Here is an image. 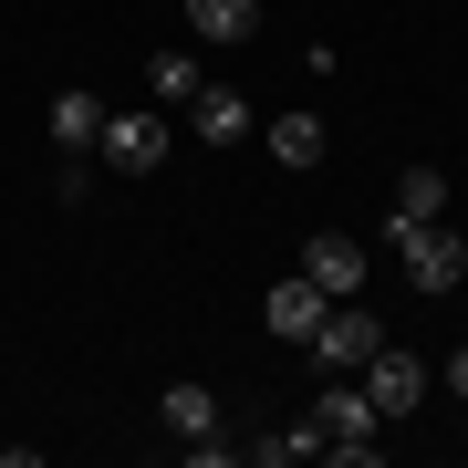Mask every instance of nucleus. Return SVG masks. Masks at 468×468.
I'll return each instance as SVG.
<instances>
[{
  "mask_svg": "<svg viewBox=\"0 0 468 468\" xmlns=\"http://www.w3.org/2000/svg\"><path fill=\"white\" fill-rule=\"evenodd\" d=\"M448 385H458V396H468V344H458V354H448Z\"/></svg>",
  "mask_w": 468,
  "mask_h": 468,
  "instance_id": "f3484780",
  "label": "nucleus"
},
{
  "mask_svg": "<svg viewBox=\"0 0 468 468\" xmlns=\"http://www.w3.org/2000/svg\"><path fill=\"white\" fill-rule=\"evenodd\" d=\"M323 302H334V292H323L313 271H292V282H271V302H261V323H271V334H282V344H313Z\"/></svg>",
  "mask_w": 468,
  "mask_h": 468,
  "instance_id": "0eeeda50",
  "label": "nucleus"
},
{
  "mask_svg": "<svg viewBox=\"0 0 468 468\" xmlns=\"http://www.w3.org/2000/svg\"><path fill=\"white\" fill-rule=\"evenodd\" d=\"M250 21H261V0H187V32L198 42H250Z\"/></svg>",
  "mask_w": 468,
  "mask_h": 468,
  "instance_id": "f8f14e48",
  "label": "nucleus"
},
{
  "mask_svg": "<svg viewBox=\"0 0 468 468\" xmlns=\"http://www.w3.org/2000/svg\"><path fill=\"white\" fill-rule=\"evenodd\" d=\"M354 375H365V396H375V417H385V427L427 406V365H417V354H396V344H375Z\"/></svg>",
  "mask_w": 468,
  "mask_h": 468,
  "instance_id": "39448f33",
  "label": "nucleus"
},
{
  "mask_svg": "<svg viewBox=\"0 0 468 468\" xmlns=\"http://www.w3.org/2000/svg\"><path fill=\"white\" fill-rule=\"evenodd\" d=\"M187 125H198L208 146H239V135H250V94H229V84H198V94H187Z\"/></svg>",
  "mask_w": 468,
  "mask_h": 468,
  "instance_id": "1a4fd4ad",
  "label": "nucleus"
},
{
  "mask_svg": "<svg viewBox=\"0 0 468 468\" xmlns=\"http://www.w3.org/2000/svg\"><path fill=\"white\" fill-rule=\"evenodd\" d=\"M198 84H208V73H198V52H177V42H167V52L146 63V94H156V104H187Z\"/></svg>",
  "mask_w": 468,
  "mask_h": 468,
  "instance_id": "ddd939ff",
  "label": "nucleus"
},
{
  "mask_svg": "<svg viewBox=\"0 0 468 468\" xmlns=\"http://www.w3.org/2000/svg\"><path fill=\"white\" fill-rule=\"evenodd\" d=\"M302 271H313V282L334 292V302H354V292H365V239H344V229H313V239H302Z\"/></svg>",
  "mask_w": 468,
  "mask_h": 468,
  "instance_id": "423d86ee",
  "label": "nucleus"
},
{
  "mask_svg": "<svg viewBox=\"0 0 468 468\" xmlns=\"http://www.w3.org/2000/svg\"><path fill=\"white\" fill-rule=\"evenodd\" d=\"M396 261L417 292H458L468 282V239L448 229V218H396Z\"/></svg>",
  "mask_w": 468,
  "mask_h": 468,
  "instance_id": "f03ea898",
  "label": "nucleus"
},
{
  "mask_svg": "<svg viewBox=\"0 0 468 468\" xmlns=\"http://www.w3.org/2000/svg\"><path fill=\"white\" fill-rule=\"evenodd\" d=\"M250 458H261V468H302V458H323V427H313V417H292L282 437H261Z\"/></svg>",
  "mask_w": 468,
  "mask_h": 468,
  "instance_id": "4468645a",
  "label": "nucleus"
},
{
  "mask_svg": "<svg viewBox=\"0 0 468 468\" xmlns=\"http://www.w3.org/2000/svg\"><path fill=\"white\" fill-rule=\"evenodd\" d=\"M156 427H167L177 448H187V437H208V427H218V396H208V385H187V375H177L167 396H156Z\"/></svg>",
  "mask_w": 468,
  "mask_h": 468,
  "instance_id": "9d476101",
  "label": "nucleus"
},
{
  "mask_svg": "<svg viewBox=\"0 0 468 468\" xmlns=\"http://www.w3.org/2000/svg\"><path fill=\"white\" fill-rule=\"evenodd\" d=\"M94 156H104L115 177H156V156H167V115H156V104H135V115H104Z\"/></svg>",
  "mask_w": 468,
  "mask_h": 468,
  "instance_id": "20e7f679",
  "label": "nucleus"
},
{
  "mask_svg": "<svg viewBox=\"0 0 468 468\" xmlns=\"http://www.w3.org/2000/svg\"><path fill=\"white\" fill-rule=\"evenodd\" d=\"M271 156H282V167H323V115H313V104L271 115Z\"/></svg>",
  "mask_w": 468,
  "mask_h": 468,
  "instance_id": "9b49d317",
  "label": "nucleus"
},
{
  "mask_svg": "<svg viewBox=\"0 0 468 468\" xmlns=\"http://www.w3.org/2000/svg\"><path fill=\"white\" fill-rule=\"evenodd\" d=\"M375 344H385V323L365 313V302H323V323H313V344H302V354H313L323 375H354Z\"/></svg>",
  "mask_w": 468,
  "mask_h": 468,
  "instance_id": "7ed1b4c3",
  "label": "nucleus"
},
{
  "mask_svg": "<svg viewBox=\"0 0 468 468\" xmlns=\"http://www.w3.org/2000/svg\"><path fill=\"white\" fill-rule=\"evenodd\" d=\"M42 125H52V146H63V156H94V135H104V104H94L84 84H73V94H52V104H42Z\"/></svg>",
  "mask_w": 468,
  "mask_h": 468,
  "instance_id": "6e6552de",
  "label": "nucleus"
},
{
  "mask_svg": "<svg viewBox=\"0 0 468 468\" xmlns=\"http://www.w3.org/2000/svg\"><path fill=\"white\" fill-rule=\"evenodd\" d=\"M437 208H448V177H437V167H406L396 177V218H437Z\"/></svg>",
  "mask_w": 468,
  "mask_h": 468,
  "instance_id": "2eb2a0df",
  "label": "nucleus"
},
{
  "mask_svg": "<svg viewBox=\"0 0 468 468\" xmlns=\"http://www.w3.org/2000/svg\"><path fill=\"white\" fill-rule=\"evenodd\" d=\"M313 427H323V448H334L344 468H375L385 458V417H375V396H365V375H323V406H313Z\"/></svg>",
  "mask_w": 468,
  "mask_h": 468,
  "instance_id": "f257e3e1",
  "label": "nucleus"
},
{
  "mask_svg": "<svg viewBox=\"0 0 468 468\" xmlns=\"http://www.w3.org/2000/svg\"><path fill=\"white\" fill-rule=\"evenodd\" d=\"M52 198H63V208L94 198V167H84V156H63V167H52Z\"/></svg>",
  "mask_w": 468,
  "mask_h": 468,
  "instance_id": "dca6fc26",
  "label": "nucleus"
}]
</instances>
